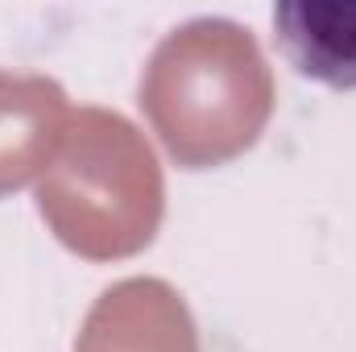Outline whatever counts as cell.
Segmentation results:
<instances>
[{
	"label": "cell",
	"mask_w": 356,
	"mask_h": 352,
	"mask_svg": "<svg viewBox=\"0 0 356 352\" xmlns=\"http://www.w3.org/2000/svg\"><path fill=\"white\" fill-rule=\"evenodd\" d=\"M273 99V71L257 38L224 17H195L170 29L137 91L158 141L186 170H211L253 150Z\"/></svg>",
	"instance_id": "1"
},
{
	"label": "cell",
	"mask_w": 356,
	"mask_h": 352,
	"mask_svg": "<svg viewBox=\"0 0 356 352\" xmlns=\"http://www.w3.org/2000/svg\"><path fill=\"white\" fill-rule=\"evenodd\" d=\"M38 211L50 232L88 262L141 253L158 237L166 211L154 145L120 112H71L67 141L38 182Z\"/></svg>",
	"instance_id": "2"
},
{
	"label": "cell",
	"mask_w": 356,
	"mask_h": 352,
	"mask_svg": "<svg viewBox=\"0 0 356 352\" xmlns=\"http://www.w3.org/2000/svg\"><path fill=\"white\" fill-rule=\"evenodd\" d=\"M75 352H199V328L170 282L124 278L91 303Z\"/></svg>",
	"instance_id": "3"
},
{
	"label": "cell",
	"mask_w": 356,
	"mask_h": 352,
	"mask_svg": "<svg viewBox=\"0 0 356 352\" xmlns=\"http://www.w3.org/2000/svg\"><path fill=\"white\" fill-rule=\"evenodd\" d=\"M67 129L71 104L54 79L0 71V199L54 166Z\"/></svg>",
	"instance_id": "4"
},
{
	"label": "cell",
	"mask_w": 356,
	"mask_h": 352,
	"mask_svg": "<svg viewBox=\"0 0 356 352\" xmlns=\"http://www.w3.org/2000/svg\"><path fill=\"white\" fill-rule=\"evenodd\" d=\"M273 38L282 54L327 88H356V4L294 0L273 8Z\"/></svg>",
	"instance_id": "5"
}]
</instances>
